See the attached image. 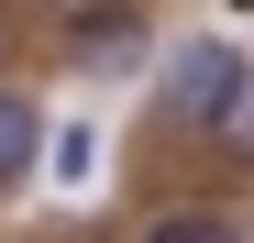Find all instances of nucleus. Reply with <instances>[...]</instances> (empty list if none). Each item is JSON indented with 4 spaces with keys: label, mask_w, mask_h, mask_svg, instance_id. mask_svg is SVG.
I'll return each instance as SVG.
<instances>
[{
    "label": "nucleus",
    "mask_w": 254,
    "mask_h": 243,
    "mask_svg": "<svg viewBox=\"0 0 254 243\" xmlns=\"http://www.w3.org/2000/svg\"><path fill=\"white\" fill-rule=\"evenodd\" d=\"M66 11H77V0H66Z\"/></svg>",
    "instance_id": "7"
},
{
    "label": "nucleus",
    "mask_w": 254,
    "mask_h": 243,
    "mask_svg": "<svg viewBox=\"0 0 254 243\" xmlns=\"http://www.w3.org/2000/svg\"><path fill=\"white\" fill-rule=\"evenodd\" d=\"M232 11H254V0H232Z\"/></svg>",
    "instance_id": "6"
},
{
    "label": "nucleus",
    "mask_w": 254,
    "mask_h": 243,
    "mask_svg": "<svg viewBox=\"0 0 254 243\" xmlns=\"http://www.w3.org/2000/svg\"><path fill=\"white\" fill-rule=\"evenodd\" d=\"M144 243H243V221H232V210H155Z\"/></svg>",
    "instance_id": "4"
},
{
    "label": "nucleus",
    "mask_w": 254,
    "mask_h": 243,
    "mask_svg": "<svg viewBox=\"0 0 254 243\" xmlns=\"http://www.w3.org/2000/svg\"><path fill=\"white\" fill-rule=\"evenodd\" d=\"M89 155H100V133H77V122H66V133H56V177H89Z\"/></svg>",
    "instance_id": "5"
},
{
    "label": "nucleus",
    "mask_w": 254,
    "mask_h": 243,
    "mask_svg": "<svg viewBox=\"0 0 254 243\" xmlns=\"http://www.w3.org/2000/svg\"><path fill=\"white\" fill-rule=\"evenodd\" d=\"M33 166H45V111L22 89H0V188H22Z\"/></svg>",
    "instance_id": "3"
},
{
    "label": "nucleus",
    "mask_w": 254,
    "mask_h": 243,
    "mask_svg": "<svg viewBox=\"0 0 254 243\" xmlns=\"http://www.w3.org/2000/svg\"><path fill=\"white\" fill-rule=\"evenodd\" d=\"M243 100H254V66H243V45H221V33L177 45V66H166V122H188V133H221Z\"/></svg>",
    "instance_id": "1"
},
{
    "label": "nucleus",
    "mask_w": 254,
    "mask_h": 243,
    "mask_svg": "<svg viewBox=\"0 0 254 243\" xmlns=\"http://www.w3.org/2000/svg\"><path fill=\"white\" fill-rule=\"evenodd\" d=\"M144 56V11H100V0H77V22H66V66H89V77H122Z\"/></svg>",
    "instance_id": "2"
}]
</instances>
